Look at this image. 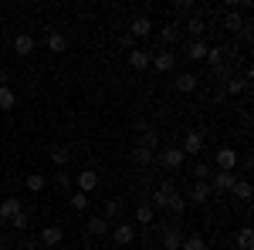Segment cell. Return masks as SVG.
<instances>
[{
    "instance_id": "45",
    "label": "cell",
    "mask_w": 254,
    "mask_h": 250,
    "mask_svg": "<svg viewBox=\"0 0 254 250\" xmlns=\"http://www.w3.org/2000/svg\"><path fill=\"white\" fill-rule=\"evenodd\" d=\"M0 27H3V17H0Z\"/></svg>"
},
{
    "instance_id": "15",
    "label": "cell",
    "mask_w": 254,
    "mask_h": 250,
    "mask_svg": "<svg viewBox=\"0 0 254 250\" xmlns=\"http://www.w3.org/2000/svg\"><path fill=\"white\" fill-rule=\"evenodd\" d=\"M210 190L214 193H231L234 190V173H217L214 179H210Z\"/></svg>"
},
{
    "instance_id": "9",
    "label": "cell",
    "mask_w": 254,
    "mask_h": 250,
    "mask_svg": "<svg viewBox=\"0 0 254 250\" xmlns=\"http://www.w3.org/2000/svg\"><path fill=\"white\" fill-rule=\"evenodd\" d=\"M183 58L203 61V58H207V44H203V41H187V44H183Z\"/></svg>"
},
{
    "instance_id": "20",
    "label": "cell",
    "mask_w": 254,
    "mask_h": 250,
    "mask_svg": "<svg viewBox=\"0 0 254 250\" xmlns=\"http://www.w3.org/2000/svg\"><path fill=\"white\" fill-rule=\"evenodd\" d=\"M224 27H227V31H244L248 20L241 17V10H231V14H224Z\"/></svg>"
},
{
    "instance_id": "5",
    "label": "cell",
    "mask_w": 254,
    "mask_h": 250,
    "mask_svg": "<svg viewBox=\"0 0 254 250\" xmlns=\"http://www.w3.org/2000/svg\"><path fill=\"white\" fill-rule=\"evenodd\" d=\"M173 193H176L173 183H159L156 190H153V206H156V210H166V203H170Z\"/></svg>"
},
{
    "instance_id": "43",
    "label": "cell",
    "mask_w": 254,
    "mask_h": 250,
    "mask_svg": "<svg viewBox=\"0 0 254 250\" xmlns=\"http://www.w3.org/2000/svg\"><path fill=\"white\" fill-rule=\"evenodd\" d=\"M7 78H10V75H7V71H3V68H0V88H3V85H7Z\"/></svg>"
},
{
    "instance_id": "7",
    "label": "cell",
    "mask_w": 254,
    "mask_h": 250,
    "mask_svg": "<svg viewBox=\"0 0 254 250\" xmlns=\"http://www.w3.org/2000/svg\"><path fill=\"white\" fill-rule=\"evenodd\" d=\"M149 64H153L156 71H173V68H176V54H170V51H156Z\"/></svg>"
},
{
    "instance_id": "8",
    "label": "cell",
    "mask_w": 254,
    "mask_h": 250,
    "mask_svg": "<svg viewBox=\"0 0 254 250\" xmlns=\"http://www.w3.org/2000/svg\"><path fill=\"white\" fill-rule=\"evenodd\" d=\"M180 247H183L180 227H166V230H163V250H180Z\"/></svg>"
},
{
    "instance_id": "42",
    "label": "cell",
    "mask_w": 254,
    "mask_h": 250,
    "mask_svg": "<svg viewBox=\"0 0 254 250\" xmlns=\"http://www.w3.org/2000/svg\"><path fill=\"white\" fill-rule=\"evenodd\" d=\"M119 44H122V48H126V51H136V38H132V34H129V31H126V34H122V38H119Z\"/></svg>"
},
{
    "instance_id": "6",
    "label": "cell",
    "mask_w": 254,
    "mask_h": 250,
    "mask_svg": "<svg viewBox=\"0 0 254 250\" xmlns=\"http://www.w3.org/2000/svg\"><path fill=\"white\" fill-rule=\"evenodd\" d=\"M75 186H78V193H85V196H88V193L98 186V173H95V169H81L78 179H75Z\"/></svg>"
},
{
    "instance_id": "4",
    "label": "cell",
    "mask_w": 254,
    "mask_h": 250,
    "mask_svg": "<svg viewBox=\"0 0 254 250\" xmlns=\"http://www.w3.org/2000/svg\"><path fill=\"white\" fill-rule=\"evenodd\" d=\"M112 240L122 244V247H126V244H132V240H136V223H129V220L116 223V227H112Z\"/></svg>"
},
{
    "instance_id": "27",
    "label": "cell",
    "mask_w": 254,
    "mask_h": 250,
    "mask_svg": "<svg viewBox=\"0 0 254 250\" xmlns=\"http://www.w3.org/2000/svg\"><path fill=\"white\" fill-rule=\"evenodd\" d=\"M180 250H207V240L200 233H190V237H183V247Z\"/></svg>"
},
{
    "instance_id": "25",
    "label": "cell",
    "mask_w": 254,
    "mask_h": 250,
    "mask_svg": "<svg viewBox=\"0 0 254 250\" xmlns=\"http://www.w3.org/2000/svg\"><path fill=\"white\" fill-rule=\"evenodd\" d=\"M14 105H17V92H14L10 85H3V88H0V108L7 112V108H14Z\"/></svg>"
},
{
    "instance_id": "24",
    "label": "cell",
    "mask_w": 254,
    "mask_h": 250,
    "mask_svg": "<svg viewBox=\"0 0 254 250\" xmlns=\"http://www.w3.org/2000/svg\"><path fill=\"white\" fill-rule=\"evenodd\" d=\"M166 210H170V213H176V216H183V210H187V196H183V193L176 190L173 196H170V203H166Z\"/></svg>"
},
{
    "instance_id": "32",
    "label": "cell",
    "mask_w": 254,
    "mask_h": 250,
    "mask_svg": "<svg viewBox=\"0 0 254 250\" xmlns=\"http://www.w3.org/2000/svg\"><path fill=\"white\" fill-rule=\"evenodd\" d=\"M136 223L139 227H149V223H153V206H149V203H142L136 210Z\"/></svg>"
},
{
    "instance_id": "22",
    "label": "cell",
    "mask_w": 254,
    "mask_h": 250,
    "mask_svg": "<svg viewBox=\"0 0 254 250\" xmlns=\"http://www.w3.org/2000/svg\"><path fill=\"white\" fill-rule=\"evenodd\" d=\"M88 233L102 240V237L109 233V220H105V216H92V220H88Z\"/></svg>"
},
{
    "instance_id": "18",
    "label": "cell",
    "mask_w": 254,
    "mask_h": 250,
    "mask_svg": "<svg viewBox=\"0 0 254 250\" xmlns=\"http://www.w3.org/2000/svg\"><path fill=\"white\" fill-rule=\"evenodd\" d=\"M176 92H183V95L196 92V75H190V71H180V75H176Z\"/></svg>"
},
{
    "instance_id": "46",
    "label": "cell",
    "mask_w": 254,
    "mask_h": 250,
    "mask_svg": "<svg viewBox=\"0 0 254 250\" xmlns=\"http://www.w3.org/2000/svg\"><path fill=\"white\" fill-rule=\"evenodd\" d=\"M0 250H10V247H0Z\"/></svg>"
},
{
    "instance_id": "37",
    "label": "cell",
    "mask_w": 254,
    "mask_h": 250,
    "mask_svg": "<svg viewBox=\"0 0 254 250\" xmlns=\"http://www.w3.org/2000/svg\"><path fill=\"white\" fill-rule=\"evenodd\" d=\"M173 14H193V0H173Z\"/></svg>"
},
{
    "instance_id": "26",
    "label": "cell",
    "mask_w": 254,
    "mask_h": 250,
    "mask_svg": "<svg viewBox=\"0 0 254 250\" xmlns=\"http://www.w3.org/2000/svg\"><path fill=\"white\" fill-rule=\"evenodd\" d=\"M187 31H190V34H193V41H200V34H203V31H207V20L200 17V14H193V17L187 20Z\"/></svg>"
},
{
    "instance_id": "28",
    "label": "cell",
    "mask_w": 254,
    "mask_h": 250,
    "mask_svg": "<svg viewBox=\"0 0 254 250\" xmlns=\"http://www.w3.org/2000/svg\"><path fill=\"white\" fill-rule=\"evenodd\" d=\"M24 186H27V190H31V193H41V190H44V186H48V179H44V176H41V173H31V176H27V179H24Z\"/></svg>"
},
{
    "instance_id": "31",
    "label": "cell",
    "mask_w": 254,
    "mask_h": 250,
    "mask_svg": "<svg viewBox=\"0 0 254 250\" xmlns=\"http://www.w3.org/2000/svg\"><path fill=\"white\" fill-rule=\"evenodd\" d=\"M237 196V200H251V183H248V179H234V190H231Z\"/></svg>"
},
{
    "instance_id": "34",
    "label": "cell",
    "mask_w": 254,
    "mask_h": 250,
    "mask_svg": "<svg viewBox=\"0 0 254 250\" xmlns=\"http://www.w3.org/2000/svg\"><path fill=\"white\" fill-rule=\"evenodd\" d=\"M132 159H136L139 166H149V162H156V155H153V149H132Z\"/></svg>"
},
{
    "instance_id": "17",
    "label": "cell",
    "mask_w": 254,
    "mask_h": 250,
    "mask_svg": "<svg viewBox=\"0 0 254 250\" xmlns=\"http://www.w3.org/2000/svg\"><path fill=\"white\" fill-rule=\"evenodd\" d=\"M149 61H153V54H149V51H142V48L129 51V64H132L136 71H146V68H149Z\"/></svg>"
},
{
    "instance_id": "11",
    "label": "cell",
    "mask_w": 254,
    "mask_h": 250,
    "mask_svg": "<svg viewBox=\"0 0 254 250\" xmlns=\"http://www.w3.org/2000/svg\"><path fill=\"white\" fill-rule=\"evenodd\" d=\"M129 34H132V38H149V34H153V20L149 17H136L132 20V24H129Z\"/></svg>"
},
{
    "instance_id": "19",
    "label": "cell",
    "mask_w": 254,
    "mask_h": 250,
    "mask_svg": "<svg viewBox=\"0 0 254 250\" xmlns=\"http://www.w3.org/2000/svg\"><path fill=\"white\" fill-rule=\"evenodd\" d=\"M14 51H17L20 58H27V54L34 51V38H31V34H17V38H14Z\"/></svg>"
},
{
    "instance_id": "1",
    "label": "cell",
    "mask_w": 254,
    "mask_h": 250,
    "mask_svg": "<svg viewBox=\"0 0 254 250\" xmlns=\"http://www.w3.org/2000/svg\"><path fill=\"white\" fill-rule=\"evenodd\" d=\"M159 162H163V169H170V173H173V169H180V166L187 162V155H183L180 146H166V149L159 152Z\"/></svg>"
},
{
    "instance_id": "10",
    "label": "cell",
    "mask_w": 254,
    "mask_h": 250,
    "mask_svg": "<svg viewBox=\"0 0 254 250\" xmlns=\"http://www.w3.org/2000/svg\"><path fill=\"white\" fill-rule=\"evenodd\" d=\"M20 210H24V206H20V200H17V196H7V200L0 203V220H7V223H10V220H14V216H17Z\"/></svg>"
},
{
    "instance_id": "39",
    "label": "cell",
    "mask_w": 254,
    "mask_h": 250,
    "mask_svg": "<svg viewBox=\"0 0 254 250\" xmlns=\"http://www.w3.org/2000/svg\"><path fill=\"white\" fill-rule=\"evenodd\" d=\"M119 213H122V203H119V200H109V203H105V210H102V216L109 220V216H119Z\"/></svg>"
},
{
    "instance_id": "38",
    "label": "cell",
    "mask_w": 254,
    "mask_h": 250,
    "mask_svg": "<svg viewBox=\"0 0 254 250\" xmlns=\"http://www.w3.org/2000/svg\"><path fill=\"white\" fill-rule=\"evenodd\" d=\"M193 176L200 179V183H210V166H207V162H196V166H193Z\"/></svg>"
},
{
    "instance_id": "33",
    "label": "cell",
    "mask_w": 254,
    "mask_h": 250,
    "mask_svg": "<svg viewBox=\"0 0 254 250\" xmlns=\"http://www.w3.org/2000/svg\"><path fill=\"white\" fill-rule=\"evenodd\" d=\"M224 58H227V48L217 44V48H207V58H203V61H210V68H214V64H220Z\"/></svg>"
},
{
    "instance_id": "40",
    "label": "cell",
    "mask_w": 254,
    "mask_h": 250,
    "mask_svg": "<svg viewBox=\"0 0 254 250\" xmlns=\"http://www.w3.org/2000/svg\"><path fill=\"white\" fill-rule=\"evenodd\" d=\"M85 206H88V196H85V193H71V210H85Z\"/></svg>"
},
{
    "instance_id": "16",
    "label": "cell",
    "mask_w": 254,
    "mask_h": 250,
    "mask_svg": "<svg viewBox=\"0 0 254 250\" xmlns=\"http://www.w3.org/2000/svg\"><path fill=\"white\" fill-rule=\"evenodd\" d=\"M48 51H51V54H64V51H68V38H64L61 31H51V34H48Z\"/></svg>"
},
{
    "instance_id": "30",
    "label": "cell",
    "mask_w": 254,
    "mask_h": 250,
    "mask_svg": "<svg viewBox=\"0 0 254 250\" xmlns=\"http://www.w3.org/2000/svg\"><path fill=\"white\" fill-rule=\"evenodd\" d=\"M244 88H248L244 78H227V81H224V92H227V95H241Z\"/></svg>"
},
{
    "instance_id": "2",
    "label": "cell",
    "mask_w": 254,
    "mask_h": 250,
    "mask_svg": "<svg viewBox=\"0 0 254 250\" xmlns=\"http://www.w3.org/2000/svg\"><path fill=\"white\" fill-rule=\"evenodd\" d=\"M203 146H207V139H203V132H187L183 135V146H180V149H183V155H200L203 152Z\"/></svg>"
},
{
    "instance_id": "3",
    "label": "cell",
    "mask_w": 254,
    "mask_h": 250,
    "mask_svg": "<svg viewBox=\"0 0 254 250\" xmlns=\"http://www.w3.org/2000/svg\"><path fill=\"white\" fill-rule=\"evenodd\" d=\"M214 162H217V173H234L241 159H237V152L231 149V146H227V149H220V152H217V159H214Z\"/></svg>"
},
{
    "instance_id": "29",
    "label": "cell",
    "mask_w": 254,
    "mask_h": 250,
    "mask_svg": "<svg viewBox=\"0 0 254 250\" xmlns=\"http://www.w3.org/2000/svg\"><path fill=\"white\" fill-rule=\"evenodd\" d=\"M237 247H241V250H251L254 247V230H251V227H241V233H237Z\"/></svg>"
},
{
    "instance_id": "12",
    "label": "cell",
    "mask_w": 254,
    "mask_h": 250,
    "mask_svg": "<svg viewBox=\"0 0 254 250\" xmlns=\"http://www.w3.org/2000/svg\"><path fill=\"white\" fill-rule=\"evenodd\" d=\"M61 240H64V230H61V227H55V223L41 230V244H44V247H58Z\"/></svg>"
},
{
    "instance_id": "36",
    "label": "cell",
    "mask_w": 254,
    "mask_h": 250,
    "mask_svg": "<svg viewBox=\"0 0 254 250\" xmlns=\"http://www.w3.org/2000/svg\"><path fill=\"white\" fill-rule=\"evenodd\" d=\"M214 78H224V81H227V78H234V68H231L227 61H220V64H214Z\"/></svg>"
},
{
    "instance_id": "14",
    "label": "cell",
    "mask_w": 254,
    "mask_h": 250,
    "mask_svg": "<svg viewBox=\"0 0 254 250\" xmlns=\"http://www.w3.org/2000/svg\"><path fill=\"white\" fill-rule=\"evenodd\" d=\"M48 159H51L58 169H64L68 159H71V149H68V146H51V149H48Z\"/></svg>"
},
{
    "instance_id": "44",
    "label": "cell",
    "mask_w": 254,
    "mask_h": 250,
    "mask_svg": "<svg viewBox=\"0 0 254 250\" xmlns=\"http://www.w3.org/2000/svg\"><path fill=\"white\" fill-rule=\"evenodd\" d=\"M85 250H98V247H95V244H92V247H85Z\"/></svg>"
},
{
    "instance_id": "23",
    "label": "cell",
    "mask_w": 254,
    "mask_h": 250,
    "mask_svg": "<svg viewBox=\"0 0 254 250\" xmlns=\"http://www.w3.org/2000/svg\"><path fill=\"white\" fill-rule=\"evenodd\" d=\"M156 146H159V135L146 125V129L139 132V149H156Z\"/></svg>"
},
{
    "instance_id": "21",
    "label": "cell",
    "mask_w": 254,
    "mask_h": 250,
    "mask_svg": "<svg viewBox=\"0 0 254 250\" xmlns=\"http://www.w3.org/2000/svg\"><path fill=\"white\" fill-rule=\"evenodd\" d=\"M159 41L163 44H176L180 41V24H163L159 27Z\"/></svg>"
},
{
    "instance_id": "41",
    "label": "cell",
    "mask_w": 254,
    "mask_h": 250,
    "mask_svg": "<svg viewBox=\"0 0 254 250\" xmlns=\"http://www.w3.org/2000/svg\"><path fill=\"white\" fill-rule=\"evenodd\" d=\"M55 183H58L61 190H71V173H68V169H58V176H55Z\"/></svg>"
},
{
    "instance_id": "35",
    "label": "cell",
    "mask_w": 254,
    "mask_h": 250,
    "mask_svg": "<svg viewBox=\"0 0 254 250\" xmlns=\"http://www.w3.org/2000/svg\"><path fill=\"white\" fill-rule=\"evenodd\" d=\"M10 227H14L17 233H24V230H27V227H31V216H27V210H20L17 216L10 220Z\"/></svg>"
},
{
    "instance_id": "13",
    "label": "cell",
    "mask_w": 254,
    "mask_h": 250,
    "mask_svg": "<svg viewBox=\"0 0 254 250\" xmlns=\"http://www.w3.org/2000/svg\"><path fill=\"white\" fill-rule=\"evenodd\" d=\"M187 196H190L193 203H207V200L214 196V190H210V183H200V179H196L193 186H190V193H187Z\"/></svg>"
}]
</instances>
